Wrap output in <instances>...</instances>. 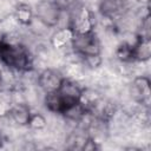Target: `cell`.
<instances>
[{
  "label": "cell",
  "mask_w": 151,
  "mask_h": 151,
  "mask_svg": "<svg viewBox=\"0 0 151 151\" xmlns=\"http://www.w3.org/2000/svg\"><path fill=\"white\" fill-rule=\"evenodd\" d=\"M0 61L9 70L20 73L33 70V55L20 41H8L2 38L0 42Z\"/></svg>",
  "instance_id": "1"
},
{
  "label": "cell",
  "mask_w": 151,
  "mask_h": 151,
  "mask_svg": "<svg viewBox=\"0 0 151 151\" xmlns=\"http://www.w3.org/2000/svg\"><path fill=\"white\" fill-rule=\"evenodd\" d=\"M80 96L81 87L77 84V81L65 77L58 91L45 93L44 104L50 112L61 116L64 111L80 101Z\"/></svg>",
  "instance_id": "2"
},
{
  "label": "cell",
  "mask_w": 151,
  "mask_h": 151,
  "mask_svg": "<svg viewBox=\"0 0 151 151\" xmlns=\"http://www.w3.org/2000/svg\"><path fill=\"white\" fill-rule=\"evenodd\" d=\"M71 12L68 26L73 29L74 34H87L94 32L96 17L92 9L84 5H77Z\"/></svg>",
  "instance_id": "3"
},
{
  "label": "cell",
  "mask_w": 151,
  "mask_h": 151,
  "mask_svg": "<svg viewBox=\"0 0 151 151\" xmlns=\"http://www.w3.org/2000/svg\"><path fill=\"white\" fill-rule=\"evenodd\" d=\"M63 11L54 0H39L34 6V18L47 28H54L60 21Z\"/></svg>",
  "instance_id": "4"
},
{
  "label": "cell",
  "mask_w": 151,
  "mask_h": 151,
  "mask_svg": "<svg viewBox=\"0 0 151 151\" xmlns=\"http://www.w3.org/2000/svg\"><path fill=\"white\" fill-rule=\"evenodd\" d=\"M71 48L73 50L74 54L79 58L101 54L100 42L94 32L87 34H74Z\"/></svg>",
  "instance_id": "5"
},
{
  "label": "cell",
  "mask_w": 151,
  "mask_h": 151,
  "mask_svg": "<svg viewBox=\"0 0 151 151\" xmlns=\"http://www.w3.org/2000/svg\"><path fill=\"white\" fill-rule=\"evenodd\" d=\"M150 85L151 81L147 76H137L132 79L129 86V93L132 100L145 109L150 107V97H151Z\"/></svg>",
  "instance_id": "6"
},
{
  "label": "cell",
  "mask_w": 151,
  "mask_h": 151,
  "mask_svg": "<svg viewBox=\"0 0 151 151\" xmlns=\"http://www.w3.org/2000/svg\"><path fill=\"white\" fill-rule=\"evenodd\" d=\"M65 79L64 73L55 68H44L38 74V86L44 93H51L55 92L60 88L63 81Z\"/></svg>",
  "instance_id": "7"
},
{
  "label": "cell",
  "mask_w": 151,
  "mask_h": 151,
  "mask_svg": "<svg viewBox=\"0 0 151 151\" xmlns=\"http://www.w3.org/2000/svg\"><path fill=\"white\" fill-rule=\"evenodd\" d=\"M31 109L25 103H13L7 110L6 117L14 123L17 126H27L29 117H31Z\"/></svg>",
  "instance_id": "8"
},
{
  "label": "cell",
  "mask_w": 151,
  "mask_h": 151,
  "mask_svg": "<svg viewBox=\"0 0 151 151\" xmlns=\"http://www.w3.org/2000/svg\"><path fill=\"white\" fill-rule=\"evenodd\" d=\"M73 38H74V32L67 25L64 27H59L58 29H55L52 33V35L50 38V44L53 50L63 51L67 47H71Z\"/></svg>",
  "instance_id": "9"
},
{
  "label": "cell",
  "mask_w": 151,
  "mask_h": 151,
  "mask_svg": "<svg viewBox=\"0 0 151 151\" xmlns=\"http://www.w3.org/2000/svg\"><path fill=\"white\" fill-rule=\"evenodd\" d=\"M151 58V39L137 37L132 44V60L136 63H146Z\"/></svg>",
  "instance_id": "10"
},
{
  "label": "cell",
  "mask_w": 151,
  "mask_h": 151,
  "mask_svg": "<svg viewBox=\"0 0 151 151\" xmlns=\"http://www.w3.org/2000/svg\"><path fill=\"white\" fill-rule=\"evenodd\" d=\"M13 17L18 24L22 26H29L34 20V9L26 2H19L14 8Z\"/></svg>",
  "instance_id": "11"
},
{
  "label": "cell",
  "mask_w": 151,
  "mask_h": 151,
  "mask_svg": "<svg viewBox=\"0 0 151 151\" xmlns=\"http://www.w3.org/2000/svg\"><path fill=\"white\" fill-rule=\"evenodd\" d=\"M114 55L120 63H132V44L126 41L119 44L114 51Z\"/></svg>",
  "instance_id": "12"
},
{
  "label": "cell",
  "mask_w": 151,
  "mask_h": 151,
  "mask_svg": "<svg viewBox=\"0 0 151 151\" xmlns=\"http://www.w3.org/2000/svg\"><path fill=\"white\" fill-rule=\"evenodd\" d=\"M47 126V119L44 114H41L40 112H32L27 127L32 131H42L45 127Z\"/></svg>",
  "instance_id": "13"
},
{
  "label": "cell",
  "mask_w": 151,
  "mask_h": 151,
  "mask_svg": "<svg viewBox=\"0 0 151 151\" xmlns=\"http://www.w3.org/2000/svg\"><path fill=\"white\" fill-rule=\"evenodd\" d=\"M137 37L151 39V21H150L149 13H146L145 15L142 17V20H140V24L138 27V32H137Z\"/></svg>",
  "instance_id": "14"
},
{
  "label": "cell",
  "mask_w": 151,
  "mask_h": 151,
  "mask_svg": "<svg viewBox=\"0 0 151 151\" xmlns=\"http://www.w3.org/2000/svg\"><path fill=\"white\" fill-rule=\"evenodd\" d=\"M81 64L84 65V67L91 68V70H96L98 67L101 66L103 63V58L101 54H96V55H88V57H84V58H79Z\"/></svg>",
  "instance_id": "15"
},
{
  "label": "cell",
  "mask_w": 151,
  "mask_h": 151,
  "mask_svg": "<svg viewBox=\"0 0 151 151\" xmlns=\"http://www.w3.org/2000/svg\"><path fill=\"white\" fill-rule=\"evenodd\" d=\"M100 145L98 144V142H96V139L90 134V137L86 139V142L84 143L81 150L83 151H94V150H99Z\"/></svg>",
  "instance_id": "16"
},
{
  "label": "cell",
  "mask_w": 151,
  "mask_h": 151,
  "mask_svg": "<svg viewBox=\"0 0 151 151\" xmlns=\"http://www.w3.org/2000/svg\"><path fill=\"white\" fill-rule=\"evenodd\" d=\"M78 0H54V2L60 7V9L64 11H71L77 6Z\"/></svg>",
  "instance_id": "17"
},
{
  "label": "cell",
  "mask_w": 151,
  "mask_h": 151,
  "mask_svg": "<svg viewBox=\"0 0 151 151\" xmlns=\"http://www.w3.org/2000/svg\"><path fill=\"white\" fill-rule=\"evenodd\" d=\"M2 90V77H1V72H0V91Z\"/></svg>",
  "instance_id": "18"
},
{
  "label": "cell",
  "mask_w": 151,
  "mask_h": 151,
  "mask_svg": "<svg viewBox=\"0 0 151 151\" xmlns=\"http://www.w3.org/2000/svg\"><path fill=\"white\" fill-rule=\"evenodd\" d=\"M4 146V139H2V137H1V134H0V149Z\"/></svg>",
  "instance_id": "19"
},
{
  "label": "cell",
  "mask_w": 151,
  "mask_h": 151,
  "mask_svg": "<svg viewBox=\"0 0 151 151\" xmlns=\"http://www.w3.org/2000/svg\"><path fill=\"white\" fill-rule=\"evenodd\" d=\"M2 38H4V35H2V34H0V42L2 41Z\"/></svg>",
  "instance_id": "20"
}]
</instances>
